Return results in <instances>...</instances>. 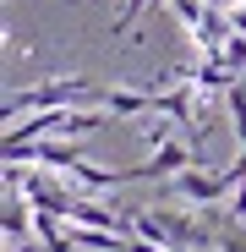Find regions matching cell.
Segmentation results:
<instances>
[{
    "label": "cell",
    "instance_id": "5b68a950",
    "mask_svg": "<svg viewBox=\"0 0 246 252\" xmlns=\"http://www.w3.org/2000/svg\"><path fill=\"white\" fill-rule=\"evenodd\" d=\"M27 230H33V220H27V197L11 192V197H6V247H22Z\"/></svg>",
    "mask_w": 246,
    "mask_h": 252
},
{
    "label": "cell",
    "instance_id": "6da1fadb",
    "mask_svg": "<svg viewBox=\"0 0 246 252\" xmlns=\"http://www.w3.org/2000/svg\"><path fill=\"white\" fill-rule=\"evenodd\" d=\"M132 220V236H148L159 247H170V252H197V247H208V225L191 220V214H175V208H137Z\"/></svg>",
    "mask_w": 246,
    "mask_h": 252
},
{
    "label": "cell",
    "instance_id": "3957f363",
    "mask_svg": "<svg viewBox=\"0 0 246 252\" xmlns=\"http://www.w3.org/2000/svg\"><path fill=\"white\" fill-rule=\"evenodd\" d=\"M191 148H197V143H175V137H170L164 148L148 154V164H132L126 181H164V176H181L186 164H191Z\"/></svg>",
    "mask_w": 246,
    "mask_h": 252
},
{
    "label": "cell",
    "instance_id": "7a4b0ae2",
    "mask_svg": "<svg viewBox=\"0 0 246 252\" xmlns=\"http://www.w3.org/2000/svg\"><path fill=\"white\" fill-rule=\"evenodd\" d=\"M77 99H99V88L88 77H50L38 88H11L6 94V115L17 121L22 110H60V104H77Z\"/></svg>",
    "mask_w": 246,
    "mask_h": 252
},
{
    "label": "cell",
    "instance_id": "8992f818",
    "mask_svg": "<svg viewBox=\"0 0 246 252\" xmlns=\"http://www.w3.org/2000/svg\"><path fill=\"white\" fill-rule=\"evenodd\" d=\"M219 252H246V230H241V220L219 230Z\"/></svg>",
    "mask_w": 246,
    "mask_h": 252
},
{
    "label": "cell",
    "instance_id": "52a82bcc",
    "mask_svg": "<svg viewBox=\"0 0 246 252\" xmlns=\"http://www.w3.org/2000/svg\"><path fill=\"white\" fill-rule=\"evenodd\" d=\"M230 214L246 225V181H241V187H235V197H230Z\"/></svg>",
    "mask_w": 246,
    "mask_h": 252
},
{
    "label": "cell",
    "instance_id": "277c9868",
    "mask_svg": "<svg viewBox=\"0 0 246 252\" xmlns=\"http://www.w3.org/2000/svg\"><path fill=\"white\" fill-rule=\"evenodd\" d=\"M99 104L109 115H153V94H137V88H99Z\"/></svg>",
    "mask_w": 246,
    "mask_h": 252
}]
</instances>
